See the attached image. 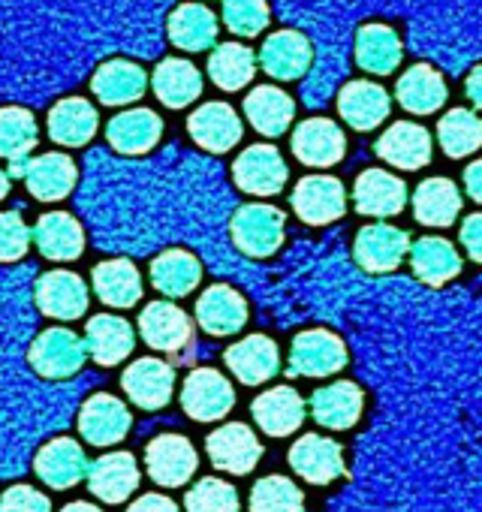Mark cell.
Wrapping results in <instances>:
<instances>
[{
  "mask_svg": "<svg viewBox=\"0 0 482 512\" xmlns=\"http://www.w3.org/2000/svg\"><path fill=\"white\" fill-rule=\"evenodd\" d=\"M257 67L278 82H299L314 67V46L302 31L284 28L263 40L257 52Z\"/></svg>",
  "mask_w": 482,
  "mask_h": 512,
  "instance_id": "cell-1",
  "label": "cell"
},
{
  "mask_svg": "<svg viewBox=\"0 0 482 512\" xmlns=\"http://www.w3.org/2000/svg\"><path fill=\"white\" fill-rule=\"evenodd\" d=\"M232 238L248 256H272L284 241V211L275 205H241L232 217Z\"/></svg>",
  "mask_w": 482,
  "mask_h": 512,
  "instance_id": "cell-2",
  "label": "cell"
},
{
  "mask_svg": "<svg viewBox=\"0 0 482 512\" xmlns=\"http://www.w3.org/2000/svg\"><path fill=\"white\" fill-rule=\"evenodd\" d=\"M235 184L254 196H275L287 184V160L275 145H251L232 163Z\"/></svg>",
  "mask_w": 482,
  "mask_h": 512,
  "instance_id": "cell-3",
  "label": "cell"
},
{
  "mask_svg": "<svg viewBox=\"0 0 482 512\" xmlns=\"http://www.w3.org/2000/svg\"><path fill=\"white\" fill-rule=\"evenodd\" d=\"M347 365V347L338 335L326 329L302 332L293 341L290 377H329Z\"/></svg>",
  "mask_w": 482,
  "mask_h": 512,
  "instance_id": "cell-4",
  "label": "cell"
},
{
  "mask_svg": "<svg viewBox=\"0 0 482 512\" xmlns=\"http://www.w3.org/2000/svg\"><path fill=\"white\" fill-rule=\"evenodd\" d=\"M389 112H392V97L377 82L356 79L338 91V115L344 124H350L359 133L377 130L389 118Z\"/></svg>",
  "mask_w": 482,
  "mask_h": 512,
  "instance_id": "cell-5",
  "label": "cell"
},
{
  "mask_svg": "<svg viewBox=\"0 0 482 512\" xmlns=\"http://www.w3.org/2000/svg\"><path fill=\"white\" fill-rule=\"evenodd\" d=\"M293 154L299 163L314 169H329L347 154L344 130L329 118H308L293 130Z\"/></svg>",
  "mask_w": 482,
  "mask_h": 512,
  "instance_id": "cell-6",
  "label": "cell"
},
{
  "mask_svg": "<svg viewBox=\"0 0 482 512\" xmlns=\"http://www.w3.org/2000/svg\"><path fill=\"white\" fill-rule=\"evenodd\" d=\"M187 133L193 142L211 154H226L241 142L245 124H241L238 112L229 103H202L190 118H187Z\"/></svg>",
  "mask_w": 482,
  "mask_h": 512,
  "instance_id": "cell-7",
  "label": "cell"
},
{
  "mask_svg": "<svg viewBox=\"0 0 482 512\" xmlns=\"http://www.w3.org/2000/svg\"><path fill=\"white\" fill-rule=\"evenodd\" d=\"M293 211L311 226H323V223L344 217V211H347L344 184L332 175L302 178L293 190Z\"/></svg>",
  "mask_w": 482,
  "mask_h": 512,
  "instance_id": "cell-8",
  "label": "cell"
},
{
  "mask_svg": "<svg viewBox=\"0 0 482 512\" xmlns=\"http://www.w3.org/2000/svg\"><path fill=\"white\" fill-rule=\"evenodd\" d=\"M166 34H169V43L181 52H193V55L211 52L217 46L220 22L205 4H199V0H187V4H178L169 13Z\"/></svg>",
  "mask_w": 482,
  "mask_h": 512,
  "instance_id": "cell-9",
  "label": "cell"
},
{
  "mask_svg": "<svg viewBox=\"0 0 482 512\" xmlns=\"http://www.w3.org/2000/svg\"><path fill=\"white\" fill-rule=\"evenodd\" d=\"M91 91L103 106H130L145 97L148 91V73L142 64L130 58H112L97 67L91 76Z\"/></svg>",
  "mask_w": 482,
  "mask_h": 512,
  "instance_id": "cell-10",
  "label": "cell"
},
{
  "mask_svg": "<svg viewBox=\"0 0 482 512\" xmlns=\"http://www.w3.org/2000/svg\"><path fill=\"white\" fill-rule=\"evenodd\" d=\"M232 401L235 395H232L229 380L211 368H199L184 380L181 404H184V413L196 422H214L226 416L232 410Z\"/></svg>",
  "mask_w": 482,
  "mask_h": 512,
  "instance_id": "cell-11",
  "label": "cell"
},
{
  "mask_svg": "<svg viewBox=\"0 0 482 512\" xmlns=\"http://www.w3.org/2000/svg\"><path fill=\"white\" fill-rule=\"evenodd\" d=\"M407 250H410L407 232L392 223H371L356 235V263L365 272L398 269Z\"/></svg>",
  "mask_w": 482,
  "mask_h": 512,
  "instance_id": "cell-12",
  "label": "cell"
},
{
  "mask_svg": "<svg viewBox=\"0 0 482 512\" xmlns=\"http://www.w3.org/2000/svg\"><path fill=\"white\" fill-rule=\"evenodd\" d=\"M208 458L214 461V467L226 470V473H251L263 455V446L260 440L254 437V431L241 422H232V425H223L217 428L211 437H208Z\"/></svg>",
  "mask_w": 482,
  "mask_h": 512,
  "instance_id": "cell-13",
  "label": "cell"
},
{
  "mask_svg": "<svg viewBox=\"0 0 482 512\" xmlns=\"http://www.w3.org/2000/svg\"><path fill=\"white\" fill-rule=\"evenodd\" d=\"M49 139L64 148H82L97 136L100 112L85 97H64L49 109Z\"/></svg>",
  "mask_w": 482,
  "mask_h": 512,
  "instance_id": "cell-14",
  "label": "cell"
},
{
  "mask_svg": "<svg viewBox=\"0 0 482 512\" xmlns=\"http://www.w3.org/2000/svg\"><path fill=\"white\" fill-rule=\"evenodd\" d=\"M431 133L422 127V124H413V121H398L392 124L374 145L377 157L386 160L389 166L395 169H422L428 166L431 160Z\"/></svg>",
  "mask_w": 482,
  "mask_h": 512,
  "instance_id": "cell-15",
  "label": "cell"
},
{
  "mask_svg": "<svg viewBox=\"0 0 482 512\" xmlns=\"http://www.w3.org/2000/svg\"><path fill=\"white\" fill-rule=\"evenodd\" d=\"M290 464H293V470L305 482H311V485H329L332 479H338L344 473V449L338 446V440L317 437V434H305V437H299L293 443Z\"/></svg>",
  "mask_w": 482,
  "mask_h": 512,
  "instance_id": "cell-16",
  "label": "cell"
},
{
  "mask_svg": "<svg viewBox=\"0 0 482 512\" xmlns=\"http://www.w3.org/2000/svg\"><path fill=\"white\" fill-rule=\"evenodd\" d=\"M353 199L359 214L395 217L407 205V184L386 169H365L353 184Z\"/></svg>",
  "mask_w": 482,
  "mask_h": 512,
  "instance_id": "cell-17",
  "label": "cell"
},
{
  "mask_svg": "<svg viewBox=\"0 0 482 512\" xmlns=\"http://www.w3.org/2000/svg\"><path fill=\"white\" fill-rule=\"evenodd\" d=\"M31 365L43 377H70L85 365V341H79L67 329H49L43 332L31 347Z\"/></svg>",
  "mask_w": 482,
  "mask_h": 512,
  "instance_id": "cell-18",
  "label": "cell"
},
{
  "mask_svg": "<svg viewBox=\"0 0 482 512\" xmlns=\"http://www.w3.org/2000/svg\"><path fill=\"white\" fill-rule=\"evenodd\" d=\"M148 473L157 485H184L193 470H196V449L187 437L181 434H163L157 440H151L148 452Z\"/></svg>",
  "mask_w": 482,
  "mask_h": 512,
  "instance_id": "cell-19",
  "label": "cell"
},
{
  "mask_svg": "<svg viewBox=\"0 0 482 512\" xmlns=\"http://www.w3.org/2000/svg\"><path fill=\"white\" fill-rule=\"evenodd\" d=\"M404 46L395 28L383 22L362 25L356 34V64L371 76H392L401 67Z\"/></svg>",
  "mask_w": 482,
  "mask_h": 512,
  "instance_id": "cell-20",
  "label": "cell"
},
{
  "mask_svg": "<svg viewBox=\"0 0 482 512\" xmlns=\"http://www.w3.org/2000/svg\"><path fill=\"white\" fill-rule=\"evenodd\" d=\"M157 100L169 109H187L202 97V73L187 58H166L154 67L148 79Z\"/></svg>",
  "mask_w": 482,
  "mask_h": 512,
  "instance_id": "cell-21",
  "label": "cell"
},
{
  "mask_svg": "<svg viewBox=\"0 0 482 512\" xmlns=\"http://www.w3.org/2000/svg\"><path fill=\"white\" fill-rule=\"evenodd\" d=\"M449 97L446 79L431 64H413L395 85V100L410 115H434Z\"/></svg>",
  "mask_w": 482,
  "mask_h": 512,
  "instance_id": "cell-22",
  "label": "cell"
},
{
  "mask_svg": "<svg viewBox=\"0 0 482 512\" xmlns=\"http://www.w3.org/2000/svg\"><path fill=\"white\" fill-rule=\"evenodd\" d=\"M245 118L260 136H284L296 118V100L278 85H260L245 97Z\"/></svg>",
  "mask_w": 482,
  "mask_h": 512,
  "instance_id": "cell-23",
  "label": "cell"
},
{
  "mask_svg": "<svg viewBox=\"0 0 482 512\" xmlns=\"http://www.w3.org/2000/svg\"><path fill=\"white\" fill-rule=\"evenodd\" d=\"M124 392L142 410H160L172 398L175 371L160 359H139L124 371Z\"/></svg>",
  "mask_w": 482,
  "mask_h": 512,
  "instance_id": "cell-24",
  "label": "cell"
},
{
  "mask_svg": "<svg viewBox=\"0 0 482 512\" xmlns=\"http://www.w3.org/2000/svg\"><path fill=\"white\" fill-rule=\"evenodd\" d=\"M79 431L94 446H112L130 431V410L115 395H91L82 407Z\"/></svg>",
  "mask_w": 482,
  "mask_h": 512,
  "instance_id": "cell-25",
  "label": "cell"
},
{
  "mask_svg": "<svg viewBox=\"0 0 482 512\" xmlns=\"http://www.w3.org/2000/svg\"><path fill=\"white\" fill-rule=\"evenodd\" d=\"M257 76V52L248 43L226 40L217 43L208 55V79L220 91H241L248 88Z\"/></svg>",
  "mask_w": 482,
  "mask_h": 512,
  "instance_id": "cell-26",
  "label": "cell"
},
{
  "mask_svg": "<svg viewBox=\"0 0 482 512\" xmlns=\"http://www.w3.org/2000/svg\"><path fill=\"white\" fill-rule=\"evenodd\" d=\"M163 136V121L151 109H127L106 124V139L121 154H148Z\"/></svg>",
  "mask_w": 482,
  "mask_h": 512,
  "instance_id": "cell-27",
  "label": "cell"
},
{
  "mask_svg": "<svg viewBox=\"0 0 482 512\" xmlns=\"http://www.w3.org/2000/svg\"><path fill=\"white\" fill-rule=\"evenodd\" d=\"M37 305L46 317L76 320L88 311L85 281L73 272H49L37 284Z\"/></svg>",
  "mask_w": 482,
  "mask_h": 512,
  "instance_id": "cell-28",
  "label": "cell"
},
{
  "mask_svg": "<svg viewBox=\"0 0 482 512\" xmlns=\"http://www.w3.org/2000/svg\"><path fill=\"white\" fill-rule=\"evenodd\" d=\"M226 365L241 383L260 386L278 374L281 353H278V344L272 338L254 335V338H245V341H238L235 347L226 350Z\"/></svg>",
  "mask_w": 482,
  "mask_h": 512,
  "instance_id": "cell-29",
  "label": "cell"
},
{
  "mask_svg": "<svg viewBox=\"0 0 482 512\" xmlns=\"http://www.w3.org/2000/svg\"><path fill=\"white\" fill-rule=\"evenodd\" d=\"M139 332H142L145 344H151L157 350H166V353H175V350L187 347L190 338H193L190 317L181 308L169 305V302H151L139 317Z\"/></svg>",
  "mask_w": 482,
  "mask_h": 512,
  "instance_id": "cell-30",
  "label": "cell"
},
{
  "mask_svg": "<svg viewBox=\"0 0 482 512\" xmlns=\"http://www.w3.org/2000/svg\"><path fill=\"white\" fill-rule=\"evenodd\" d=\"M25 184L37 199L58 202V199L70 196V190L76 184V163H73V157H67L61 151L40 154V157L28 160Z\"/></svg>",
  "mask_w": 482,
  "mask_h": 512,
  "instance_id": "cell-31",
  "label": "cell"
},
{
  "mask_svg": "<svg viewBox=\"0 0 482 512\" xmlns=\"http://www.w3.org/2000/svg\"><path fill=\"white\" fill-rule=\"evenodd\" d=\"M362 389L350 380H341V383H332V386H323L311 395V413L320 425L326 428H335V431H344V428H353L362 416Z\"/></svg>",
  "mask_w": 482,
  "mask_h": 512,
  "instance_id": "cell-32",
  "label": "cell"
},
{
  "mask_svg": "<svg viewBox=\"0 0 482 512\" xmlns=\"http://www.w3.org/2000/svg\"><path fill=\"white\" fill-rule=\"evenodd\" d=\"M410 266L428 287H443L461 272V256L452 241L425 235L410 247Z\"/></svg>",
  "mask_w": 482,
  "mask_h": 512,
  "instance_id": "cell-33",
  "label": "cell"
},
{
  "mask_svg": "<svg viewBox=\"0 0 482 512\" xmlns=\"http://www.w3.org/2000/svg\"><path fill=\"white\" fill-rule=\"evenodd\" d=\"M254 419L269 437H287L293 434L305 419V401L296 389L281 386L269 389L254 401Z\"/></svg>",
  "mask_w": 482,
  "mask_h": 512,
  "instance_id": "cell-34",
  "label": "cell"
},
{
  "mask_svg": "<svg viewBox=\"0 0 482 512\" xmlns=\"http://www.w3.org/2000/svg\"><path fill=\"white\" fill-rule=\"evenodd\" d=\"M413 214L422 226H452L461 214L458 184L449 178H425L413 193Z\"/></svg>",
  "mask_w": 482,
  "mask_h": 512,
  "instance_id": "cell-35",
  "label": "cell"
},
{
  "mask_svg": "<svg viewBox=\"0 0 482 512\" xmlns=\"http://www.w3.org/2000/svg\"><path fill=\"white\" fill-rule=\"evenodd\" d=\"M88 482H91V491L106 500V503H121L133 494V488L139 485V467H136V458L130 452H115V455H106V458H97L91 464V473H88Z\"/></svg>",
  "mask_w": 482,
  "mask_h": 512,
  "instance_id": "cell-36",
  "label": "cell"
},
{
  "mask_svg": "<svg viewBox=\"0 0 482 512\" xmlns=\"http://www.w3.org/2000/svg\"><path fill=\"white\" fill-rule=\"evenodd\" d=\"M88 470V458L82 446L70 437H58L37 455V473L52 488H70L76 485Z\"/></svg>",
  "mask_w": 482,
  "mask_h": 512,
  "instance_id": "cell-37",
  "label": "cell"
},
{
  "mask_svg": "<svg viewBox=\"0 0 482 512\" xmlns=\"http://www.w3.org/2000/svg\"><path fill=\"white\" fill-rule=\"evenodd\" d=\"M196 317L208 335H232L245 326L248 305L229 287H211L208 293H202V299L196 305Z\"/></svg>",
  "mask_w": 482,
  "mask_h": 512,
  "instance_id": "cell-38",
  "label": "cell"
},
{
  "mask_svg": "<svg viewBox=\"0 0 482 512\" xmlns=\"http://www.w3.org/2000/svg\"><path fill=\"white\" fill-rule=\"evenodd\" d=\"M133 344H136L133 341V329L121 317L100 314V317H94L88 323L85 350H91V356L97 359V365H118L121 359L130 356Z\"/></svg>",
  "mask_w": 482,
  "mask_h": 512,
  "instance_id": "cell-39",
  "label": "cell"
},
{
  "mask_svg": "<svg viewBox=\"0 0 482 512\" xmlns=\"http://www.w3.org/2000/svg\"><path fill=\"white\" fill-rule=\"evenodd\" d=\"M34 235H37L40 253L49 256V260H76L85 247L82 226L73 220V214H64V211H52L40 217Z\"/></svg>",
  "mask_w": 482,
  "mask_h": 512,
  "instance_id": "cell-40",
  "label": "cell"
},
{
  "mask_svg": "<svg viewBox=\"0 0 482 512\" xmlns=\"http://www.w3.org/2000/svg\"><path fill=\"white\" fill-rule=\"evenodd\" d=\"M437 142L452 160L476 154L482 148V118L470 109H449L437 124Z\"/></svg>",
  "mask_w": 482,
  "mask_h": 512,
  "instance_id": "cell-41",
  "label": "cell"
},
{
  "mask_svg": "<svg viewBox=\"0 0 482 512\" xmlns=\"http://www.w3.org/2000/svg\"><path fill=\"white\" fill-rule=\"evenodd\" d=\"M37 142H40V127L28 109L0 106V157L10 163L28 160Z\"/></svg>",
  "mask_w": 482,
  "mask_h": 512,
  "instance_id": "cell-42",
  "label": "cell"
},
{
  "mask_svg": "<svg viewBox=\"0 0 482 512\" xmlns=\"http://www.w3.org/2000/svg\"><path fill=\"white\" fill-rule=\"evenodd\" d=\"M199 278H202V269H199V263L193 260L187 250H166V253H160L157 260L151 263L154 287L160 293L172 296V299L193 293Z\"/></svg>",
  "mask_w": 482,
  "mask_h": 512,
  "instance_id": "cell-43",
  "label": "cell"
},
{
  "mask_svg": "<svg viewBox=\"0 0 482 512\" xmlns=\"http://www.w3.org/2000/svg\"><path fill=\"white\" fill-rule=\"evenodd\" d=\"M94 290L106 305L130 308L142 296V278L127 260H109L94 269Z\"/></svg>",
  "mask_w": 482,
  "mask_h": 512,
  "instance_id": "cell-44",
  "label": "cell"
},
{
  "mask_svg": "<svg viewBox=\"0 0 482 512\" xmlns=\"http://www.w3.org/2000/svg\"><path fill=\"white\" fill-rule=\"evenodd\" d=\"M220 22H223V28L232 37H238V40H254L272 22L269 0H223Z\"/></svg>",
  "mask_w": 482,
  "mask_h": 512,
  "instance_id": "cell-45",
  "label": "cell"
},
{
  "mask_svg": "<svg viewBox=\"0 0 482 512\" xmlns=\"http://www.w3.org/2000/svg\"><path fill=\"white\" fill-rule=\"evenodd\" d=\"M305 497L287 476H266L251 491V512H302Z\"/></svg>",
  "mask_w": 482,
  "mask_h": 512,
  "instance_id": "cell-46",
  "label": "cell"
},
{
  "mask_svg": "<svg viewBox=\"0 0 482 512\" xmlns=\"http://www.w3.org/2000/svg\"><path fill=\"white\" fill-rule=\"evenodd\" d=\"M184 503L187 512H238V494L223 479H202Z\"/></svg>",
  "mask_w": 482,
  "mask_h": 512,
  "instance_id": "cell-47",
  "label": "cell"
},
{
  "mask_svg": "<svg viewBox=\"0 0 482 512\" xmlns=\"http://www.w3.org/2000/svg\"><path fill=\"white\" fill-rule=\"evenodd\" d=\"M28 241H31V232L16 211L0 214V263H13L19 256H25Z\"/></svg>",
  "mask_w": 482,
  "mask_h": 512,
  "instance_id": "cell-48",
  "label": "cell"
},
{
  "mask_svg": "<svg viewBox=\"0 0 482 512\" xmlns=\"http://www.w3.org/2000/svg\"><path fill=\"white\" fill-rule=\"evenodd\" d=\"M49 497L31 485H13L0 497V512H49Z\"/></svg>",
  "mask_w": 482,
  "mask_h": 512,
  "instance_id": "cell-49",
  "label": "cell"
},
{
  "mask_svg": "<svg viewBox=\"0 0 482 512\" xmlns=\"http://www.w3.org/2000/svg\"><path fill=\"white\" fill-rule=\"evenodd\" d=\"M461 244L473 263H482V211L461 223Z\"/></svg>",
  "mask_w": 482,
  "mask_h": 512,
  "instance_id": "cell-50",
  "label": "cell"
},
{
  "mask_svg": "<svg viewBox=\"0 0 482 512\" xmlns=\"http://www.w3.org/2000/svg\"><path fill=\"white\" fill-rule=\"evenodd\" d=\"M127 512H178V506L169 497H163V494H145Z\"/></svg>",
  "mask_w": 482,
  "mask_h": 512,
  "instance_id": "cell-51",
  "label": "cell"
},
{
  "mask_svg": "<svg viewBox=\"0 0 482 512\" xmlns=\"http://www.w3.org/2000/svg\"><path fill=\"white\" fill-rule=\"evenodd\" d=\"M464 190L473 202L482 205V160H473L467 169H464Z\"/></svg>",
  "mask_w": 482,
  "mask_h": 512,
  "instance_id": "cell-52",
  "label": "cell"
},
{
  "mask_svg": "<svg viewBox=\"0 0 482 512\" xmlns=\"http://www.w3.org/2000/svg\"><path fill=\"white\" fill-rule=\"evenodd\" d=\"M464 94H467V100H470L476 109H482V64L473 67V70L467 73V79H464Z\"/></svg>",
  "mask_w": 482,
  "mask_h": 512,
  "instance_id": "cell-53",
  "label": "cell"
},
{
  "mask_svg": "<svg viewBox=\"0 0 482 512\" xmlns=\"http://www.w3.org/2000/svg\"><path fill=\"white\" fill-rule=\"evenodd\" d=\"M64 512H103V509H97V506H91V503H85V500H79V503H70Z\"/></svg>",
  "mask_w": 482,
  "mask_h": 512,
  "instance_id": "cell-54",
  "label": "cell"
},
{
  "mask_svg": "<svg viewBox=\"0 0 482 512\" xmlns=\"http://www.w3.org/2000/svg\"><path fill=\"white\" fill-rule=\"evenodd\" d=\"M7 193H10V175L0 169V199H4Z\"/></svg>",
  "mask_w": 482,
  "mask_h": 512,
  "instance_id": "cell-55",
  "label": "cell"
}]
</instances>
